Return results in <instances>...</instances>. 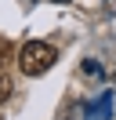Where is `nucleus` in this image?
Wrapping results in <instances>:
<instances>
[{
	"label": "nucleus",
	"instance_id": "nucleus-2",
	"mask_svg": "<svg viewBox=\"0 0 116 120\" xmlns=\"http://www.w3.org/2000/svg\"><path fill=\"white\" fill-rule=\"evenodd\" d=\"M109 105H112V98L102 95L98 102H94V109H91V120H109Z\"/></svg>",
	"mask_w": 116,
	"mask_h": 120
},
{
	"label": "nucleus",
	"instance_id": "nucleus-1",
	"mask_svg": "<svg viewBox=\"0 0 116 120\" xmlns=\"http://www.w3.org/2000/svg\"><path fill=\"white\" fill-rule=\"evenodd\" d=\"M18 69L25 76H40V73H47L51 66H54V58H58V51L47 44V40H25V44L18 47Z\"/></svg>",
	"mask_w": 116,
	"mask_h": 120
},
{
	"label": "nucleus",
	"instance_id": "nucleus-5",
	"mask_svg": "<svg viewBox=\"0 0 116 120\" xmlns=\"http://www.w3.org/2000/svg\"><path fill=\"white\" fill-rule=\"evenodd\" d=\"M83 73H91V76H98V73H102V66H98V62H83Z\"/></svg>",
	"mask_w": 116,
	"mask_h": 120
},
{
	"label": "nucleus",
	"instance_id": "nucleus-3",
	"mask_svg": "<svg viewBox=\"0 0 116 120\" xmlns=\"http://www.w3.org/2000/svg\"><path fill=\"white\" fill-rule=\"evenodd\" d=\"M7 95H11V80H7V76L0 73V105L7 102Z\"/></svg>",
	"mask_w": 116,
	"mask_h": 120
},
{
	"label": "nucleus",
	"instance_id": "nucleus-4",
	"mask_svg": "<svg viewBox=\"0 0 116 120\" xmlns=\"http://www.w3.org/2000/svg\"><path fill=\"white\" fill-rule=\"evenodd\" d=\"M7 58H11V40H4V37H0V66H4Z\"/></svg>",
	"mask_w": 116,
	"mask_h": 120
},
{
	"label": "nucleus",
	"instance_id": "nucleus-6",
	"mask_svg": "<svg viewBox=\"0 0 116 120\" xmlns=\"http://www.w3.org/2000/svg\"><path fill=\"white\" fill-rule=\"evenodd\" d=\"M54 4H69V0H54Z\"/></svg>",
	"mask_w": 116,
	"mask_h": 120
}]
</instances>
